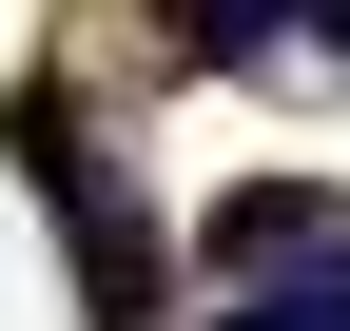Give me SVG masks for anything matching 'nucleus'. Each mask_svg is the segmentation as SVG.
Returning a JSON list of instances; mask_svg holds the SVG:
<instances>
[{"instance_id": "obj_4", "label": "nucleus", "mask_w": 350, "mask_h": 331, "mask_svg": "<svg viewBox=\"0 0 350 331\" xmlns=\"http://www.w3.org/2000/svg\"><path fill=\"white\" fill-rule=\"evenodd\" d=\"M331 0H175V39H195V59H273V39H312Z\"/></svg>"}, {"instance_id": "obj_1", "label": "nucleus", "mask_w": 350, "mask_h": 331, "mask_svg": "<svg viewBox=\"0 0 350 331\" xmlns=\"http://www.w3.org/2000/svg\"><path fill=\"white\" fill-rule=\"evenodd\" d=\"M20 195H39V215L78 234V312H98V331H175V293H156V215H137L117 137H98V117L59 98V78L20 98Z\"/></svg>"}, {"instance_id": "obj_2", "label": "nucleus", "mask_w": 350, "mask_h": 331, "mask_svg": "<svg viewBox=\"0 0 350 331\" xmlns=\"http://www.w3.org/2000/svg\"><path fill=\"white\" fill-rule=\"evenodd\" d=\"M331 234H350V215H331L312 176H273V195H214V273H292V254H331Z\"/></svg>"}, {"instance_id": "obj_3", "label": "nucleus", "mask_w": 350, "mask_h": 331, "mask_svg": "<svg viewBox=\"0 0 350 331\" xmlns=\"http://www.w3.org/2000/svg\"><path fill=\"white\" fill-rule=\"evenodd\" d=\"M214 331H350V234L331 254H292V273H234V312Z\"/></svg>"}]
</instances>
